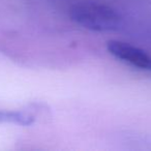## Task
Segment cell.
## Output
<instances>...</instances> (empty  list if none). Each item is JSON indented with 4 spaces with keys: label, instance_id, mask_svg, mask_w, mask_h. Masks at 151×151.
<instances>
[{
    "label": "cell",
    "instance_id": "1",
    "mask_svg": "<svg viewBox=\"0 0 151 151\" xmlns=\"http://www.w3.org/2000/svg\"><path fill=\"white\" fill-rule=\"evenodd\" d=\"M69 17L73 22L92 31H110L119 27L121 16L106 4L80 3L71 6Z\"/></svg>",
    "mask_w": 151,
    "mask_h": 151
},
{
    "label": "cell",
    "instance_id": "2",
    "mask_svg": "<svg viewBox=\"0 0 151 151\" xmlns=\"http://www.w3.org/2000/svg\"><path fill=\"white\" fill-rule=\"evenodd\" d=\"M107 49L110 54L122 62L143 70L151 71V54L142 49L120 40H109Z\"/></svg>",
    "mask_w": 151,
    "mask_h": 151
},
{
    "label": "cell",
    "instance_id": "3",
    "mask_svg": "<svg viewBox=\"0 0 151 151\" xmlns=\"http://www.w3.org/2000/svg\"><path fill=\"white\" fill-rule=\"evenodd\" d=\"M0 121L13 122V123L21 124V125H30L34 121V115L27 111H0Z\"/></svg>",
    "mask_w": 151,
    "mask_h": 151
}]
</instances>
